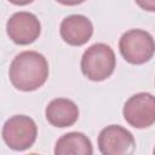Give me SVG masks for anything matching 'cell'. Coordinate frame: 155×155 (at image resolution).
<instances>
[{
	"mask_svg": "<svg viewBox=\"0 0 155 155\" xmlns=\"http://www.w3.org/2000/svg\"><path fill=\"white\" fill-rule=\"evenodd\" d=\"M8 78L17 90L24 92L35 91L48 78L47 59L36 51H23L12 59Z\"/></svg>",
	"mask_w": 155,
	"mask_h": 155,
	"instance_id": "cell-1",
	"label": "cell"
},
{
	"mask_svg": "<svg viewBox=\"0 0 155 155\" xmlns=\"http://www.w3.org/2000/svg\"><path fill=\"white\" fill-rule=\"evenodd\" d=\"M116 58L113 48L103 42L91 45L81 57V71L92 81L108 79L115 69Z\"/></svg>",
	"mask_w": 155,
	"mask_h": 155,
	"instance_id": "cell-2",
	"label": "cell"
},
{
	"mask_svg": "<svg viewBox=\"0 0 155 155\" xmlns=\"http://www.w3.org/2000/svg\"><path fill=\"white\" fill-rule=\"evenodd\" d=\"M121 56L131 64H144L155 53L153 35L143 29H130L124 33L119 41Z\"/></svg>",
	"mask_w": 155,
	"mask_h": 155,
	"instance_id": "cell-3",
	"label": "cell"
},
{
	"mask_svg": "<svg viewBox=\"0 0 155 155\" xmlns=\"http://www.w3.org/2000/svg\"><path fill=\"white\" fill-rule=\"evenodd\" d=\"M1 134L8 148L23 151L35 143L38 126L35 121L27 115H13L4 124Z\"/></svg>",
	"mask_w": 155,
	"mask_h": 155,
	"instance_id": "cell-4",
	"label": "cell"
},
{
	"mask_svg": "<svg viewBox=\"0 0 155 155\" xmlns=\"http://www.w3.org/2000/svg\"><path fill=\"white\" fill-rule=\"evenodd\" d=\"M124 119L134 128H147L155 124V97L148 92L131 96L122 109Z\"/></svg>",
	"mask_w": 155,
	"mask_h": 155,
	"instance_id": "cell-5",
	"label": "cell"
},
{
	"mask_svg": "<svg viewBox=\"0 0 155 155\" xmlns=\"http://www.w3.org/2000/svg\"><path fill=\"white\" fill-rule=\"evenodd\" d=\"M98 148L103 155L132 154L136 148L133 134L120 125L104 127L98 136Z\"/></svg>",
	"mask_w": 155,
	"mask_h": 155,
	"instance_id": "cell-6",
	"label": "cell"
},
{
	"mask_svg": "<svg viewBox=\"0 0 155 155\" xmlns=\"http://www.w3.org/2000/svg\"><path fill=\"white\" fill-rule=\"evenodd\" d=\"M6 30L7 35L15 44L29 45L39 38L41 24L34 13L21 11L10 17L6 23Z\"/></svg>",
	"mask_w": 155,
	"mask_h": 155,
	"instance_id": "cell-7",
	"label": "cell"
},
{
	"mask_svg": "<svg viewBox=\"0 0 155 155\" xmlns=\"http://www.w3.org/2000/svg\"><path fill=\"white\" fill-rule=\"evenodd\" d=\"M59 34L68 45L81 46L91 39L93 24L84 15H70L61 22Z\"/></svg>",
	"mask_w": 155,
	"mask_h": 155,
	"instance_id": "cell-8",
	"label": "cell"
},
{
	"mask_svg": "<svg viewBox=\"0 0 155 155\" xmlns=\"http://www.w3.org/2000/svg\"><path fill=\"white\" fill-rule=\"evenodd\" d=\"M47 121L59 128L73 126L79 119L78 105L68 98H54L52 99L45 110Z\"/></svg>",
	"mask_w": 155,
	"mask_h": 155,
	"instance_id": "cell-9",
	"label": "cell"
},
{
	"mask_svg": "<svg viewBox=\"0 0 155 155\" xmlns=\"http://www.w3.org/2000/svg\"><path fill=\"white\" fill-rule=\"evenodd\" d=\"M93 153L92 143L81 132H69L63 134L56 143V155H91Z\"/></svg>",
	"mask_w": 155,
	"mask_h": 155,
	"instance_id": "cell-10",
	"label": "cell"
},
{
	"mask_svg": "<svg viewBox=\"0 0 155 155\" xmlns=\"http://www.w3.org/2000/svg\"><path fill=\"white\" fill-rule=\"evenodd\" d=\"M134 1L140 8L149 12H155V0H134Z\"/></svg>",
	"mask_w": 155,
	"mask_h": 155,
	"instance_id": "cell-11",
	"label": "cell"
},
{
	"mask_svg": "<svg viewBox=\"0 0 155 155\" xmlns=\"http://www.w3.org/2000/svg\"><path fill=\"white\" fill-rule=\"evenodd\" d=\"M58 1L59 4L62 5H67V6H75V5H79L81 2H84L85 0H56Z\"/></svg>",
	"mask_w": 155,
	"mask_h": 155,
	"instance_id": "cell-12",
	"label": "cell"
},
{
	"mask_svg": "<svg viewBox=\"0 0 155 155\" xmlns=\"http://www.w3.org/2000/svg\"><path fill=\"white\" fill-rule=\"evenodd\" d=\"M11 4L13 5H18V6H23V5H28L30 2H33L34 0H8Z\"/></svg>",
	"mask_w": 155,
	"mask_h": 155,
	"instance_id": "cell-13",
	"label": "cell"
},
{
	"mask_svg": "<svg viewBox=\"0 0 155 155\" xmlns=\"http://www.w3.org/2000/svg\"><path fill=\"white\" fill-rule=\"evenodd\" d=\"M154 154H155V148H154Z\"/></svg>",
	"mask_w": 155,
	"mask_h": 155,
	"instance_id": "cell-14",
	"label": "cell"
}]
</instances>
